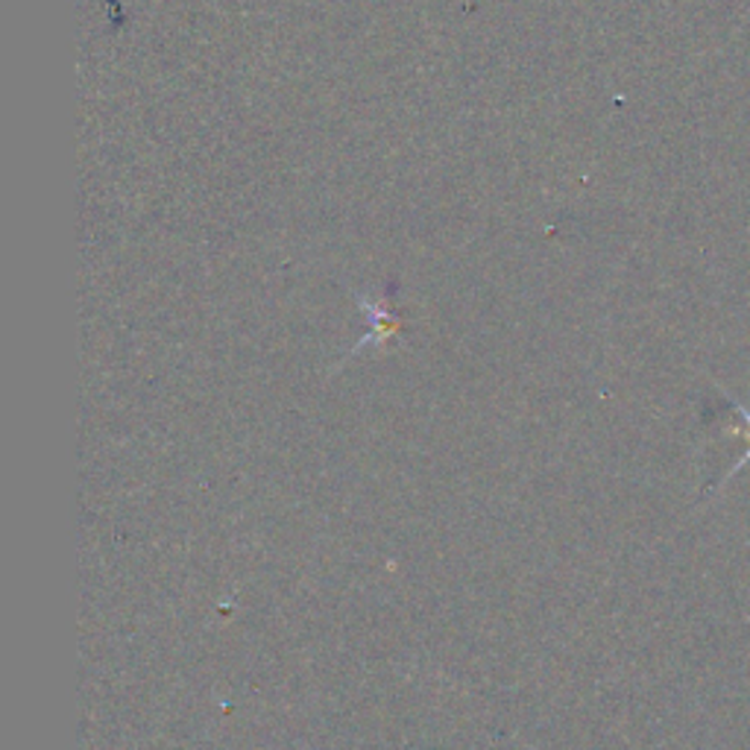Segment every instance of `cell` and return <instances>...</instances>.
<instances>
[{
  "mask_svg": "<svg viewBox=\"0 0 750 750\" xmlns=\"http://www.w3.org/2000/svg\"><path fill=\"white\" fill-rule=\"evenodd\" d=\"M725 396H727V405H730V410H734V417L739 419V422H742L745 431H748V437H750V405H745V401H739V399H736V396H730V393H725ZM748 463H750V445L742 452V457H736L734 466H730V470H727L725 481L734 478L736 472L745 470V466H748Z\"/></svg>",
  "mask_w": 750,
  "mask_h": 750,
  "instance_id": "obj_1",
  "label": "cell"
}]
</instances>
